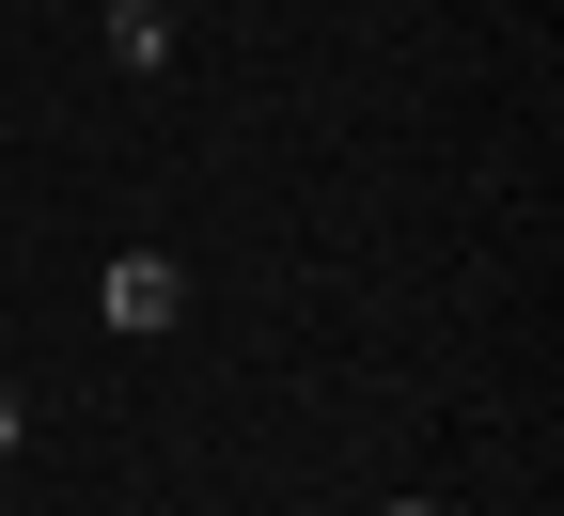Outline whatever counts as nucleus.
I'll list each match as a JSON object with an SVG mask.
<instances>
[{"mask_svg":"<svg viewBox=\"0 0 564 516\" xmlns=\"http://www.w3.org/2000/svg\"><path fill=\"white\" fill-rule=\"evenodd\" d=\"M110 63L158 79V63H173V0H110Z\"/></svg>","mask_w":564,"mask_h":516,"instance_id":"nucleus-2","label":"nucleus"},{"mask_svg":"<svg viewBox=\"0 0 564 516\" xmlns=\"http://www.w3.org/2000/svg\"><path fill=\"white\" fill-rule=\"evenodd\" d=\"M377 516H455V501H377Z\"/></svg>","mask_w":564,"mask_h":516,"instance_id":"nucleus-4","label":"nucleus"},{"mask_svg":"<svg viewBox=\"0 0 564 516\" xmlns=\"http://www.w3.org/2000/svg\"><path fill=\"white\" fill-rule=\"evenodd\" d=\"M17 438H32V392H17V376H0V454H17Z\"/></svg>","mask_w":564,"mask_h":516,"instance_id":"nucleus-3","label":"nucleus"},{"mask_svg":"<svg viewBox=\"0 0 564 516\" xmlns=\"http://www.w3.org/2000/svg\"><path fill=\"white\" fill-rule=\"evenodd\" d=\"M95 314H110L126 344H141V329H173V314H188V266H173V251H126V266H110V298H95Z\"/></svg>","mask_w":564,"mask_h":516,"instance_id":"nucleus-1","label":"nucleus"}]
</instances>
